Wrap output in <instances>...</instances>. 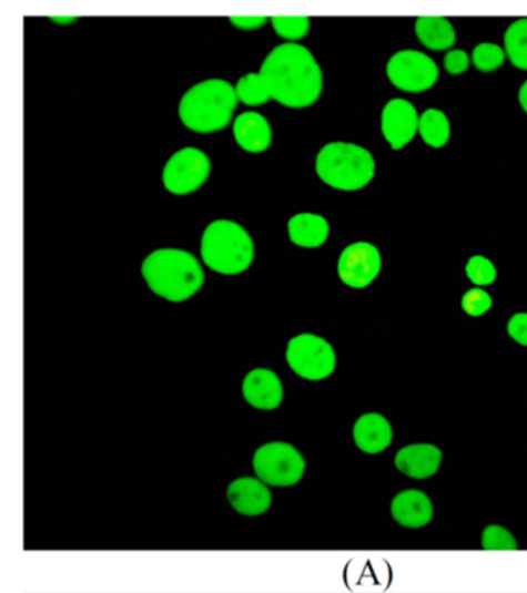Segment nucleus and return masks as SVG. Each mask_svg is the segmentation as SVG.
<instances>
[{
  "label": "nucleus",
  "instance_id": "obj_1",
  "mask_svg": "<svg viewBox=\"0 0 527 593\" xmlns=\"http://www.w3.org/2000/svg\"><path fill=\"white\" fill-rule=\"evenodd\" d=\"M261 74L271 98L290 109L310 108L324 89L316 58L306 47L293 42L275 47L263 62Z\"/></svg>",
  "mask_w": 527,
  "mask_h": 593
},
{
  "label": "nucleus",
  "instance_id": "obj_2",
  "mask_svg": "<svg viewBox=\"0 0 527 593\" xmlns=\"http://www.w3.org/2000/svg\"><path fill=\"white\" fill-rule=\"evenodd\" d=\"M143 277L156 296L180 304L202 289L204 273L195 255L181 249H159L143 263Z\"/></svg>",
  "mask_w": 527,
  "mask_h": 593
},
{
  "label": "nucleus",
  "instance_id": "obj_3",
  "mask_svg": "<svg viewBox=\"0 0 527 593\" xmlns=\"http://www.w3.org/2000/svg\"><path fill=\"white\" fill-rule=\"evenodd\" d=\"M237 104V92L230 82L203 81L181 98L180 117L191 131L219 132L230 125Z\"/></svg>",
  "mask_w": 527,
  "mask_h": 593
},
{
  "label": "nucleus",
  "instance_id": "obj_4",
  "mask_svg": "<svg viewBox=\"0 0 527 593\" xmlns=\"http://www.w3.org/2000/svg\"><path fill=\"white\" fill-rule=\"evenodd\" d=\"M204 265L215 273L237 275L245 273L254 260V242L239 223L217 219L204 231L202 238Z\"/></svg>",
  "mask_w": 527,
  "mask_h": 593
},
{
  "label": "nucleus",
  "instance_id": "obj_5",
  "mask_svg": "<svg viewBox=\"0 0 527 593\" xmlns=\"http://www.w3.org/2000/svg\"><path fill=\"white\" fill-rule=\"evenodd\" d=\"M316 171L328 186L353 192L372 182L376 164L372 153L361 145L332 143L318 152Z\"/></svg>",
  "mask_w": 527,
  "mask_h": 593
},
{
  "label": "nucleus",
  "instance_id": "obj_6",
  "mask_svg": "<svg viewBox=\"0 0 527 593\" xmlns=\"http://www.w3.org/2000/svg\"><path fill=\"white\" fill-rule=\"evenodd\" d=\"M254 470L265 484L296 485L305 473V459L296 447L286 442H271L254 454Z\"/></svg>",
  "mask_w": 527,
  "mask_h": 593
},
{
  "label": "nucleus",
  "instance_id": "obj_7",
  "mask_svg": "<svg viewBox=\"0 0 527 593\" xmlns=\"http://www.w3.org/2000/svg\"><path fill=\"white\" fill-rule=\"evenodd\" d=\"M286 360L296 375L306 380H324L336 368L332 345L314 334H302L290 340Z\"/></svg>",
  "mask_w": 527,
  "mask_h": 593
},
{
  "label": "nucleus",
  "instance_id": "obj_8",
  "mask_svg": "<svg viewBox=\"0 0 527 593\" xmlns=\"http://www.w3.org/2000/svg\"><path fill=\"white\" fill-rule=\"evenodd\" d=\"M387 76L395 88L408 93H420L434 88L439 70L434 59L415 50L397 51L387 64Z\"/></svg>",
  "mask_w": 527,
  "mask_h": 593
},
{
  "label": "nucleus",
  "instance_id": "obj_9",
  "mask_svg": "<svg viewBox=\"0 0 527 593\" xmlns=\"http://www.w3.org/2000/svg\"><path fill=\"white\" fill-rule=\"evenodd\" d=\"M211 174V160L203 151L184 147L168 161L164 187L174 195H188L203 186Z\"/></svg>",
  "mask_w": 527,
  "mask_h": 593
},
{
  "label": "nucleus",
  "instance_id": "obj_10",
  "mask_svg": "<svg viewBox=\"0 0 527 593\" xmlns=\"http://www.w3.org/2000/svg\"><path fill=\"white\" fill-rule=\"evenodd\" d=\"M381 266L383 262H381L377 247L361 242L345 247L344 253L341 254L337 273L345 285L362 289L375 282L381 273Z\"/></svg>",
  "mask_w": 527,
  "mask_h": 593
},
{
  "label": "nucleus",
  "instance_id": "obj_11",
  "mask_svg": "<svg viewBox=\"0 0 527 593\" xmlns=\"http://www.w3.org/2000/svg\"><path fill=\"white\" fill-rule=\"evenodd\" d=\"M383 133L393 151H401L411 143L419 129V116L412 102L396 98L383 110Z\"/></svg>",
  "mask_w": 527,
  "mask_h": 593
},
{
  "label": "nucleus",
  "instance_id": "obj_12",
  "mask_svg": "<svg viewBox=\"0 0 527 593\" xmlns=\"http://www.w3.org/2000/svg\"><path fill=\"white\" fill-rule=\"evenodd\" d=\"M227 500L243 517H259L270 510L273 497L261 479L240 478L227 489Z\"/></svg>",
  "mask_w": 527,
  "mask_h": 593
},
{
  "label": "nucleus",
  "instance_id": "obj_13",
  "mask_svg": "<svg viewBox=\"0 0 527 593\" xmlns=\"http://www.w3.org/2000/svg\"><path fill=\"white\" fill-rule=\"evenodd\" d=\"M243 396L251 407L259 410H275L283 400L281 379L271 369H254L245 377Z\"/></svg>",
  "mask_w": 527,
  "mask_h": 593
},
{
  "label": "nucleus",
  "instance_id": "obj_14",
  "mask_svg": "<svg viewBox=\"0 0 527 593\" xmlns=\"http://www.w3.org/2000/svg\"><path fill=\"white\" fill-rule=\"evenodd\" d=\"M443 453L432 443H415L397 451L396 469L413 479H427L438 471Z\"/></svg>",
  "mask_w": 527,
  "mask_h": 593
},
{
  "label": "nucleus",
  "instance_id": "obj_15",
  "mask_svg": "<svg viewBox=\"0 0 527 593\" xmlns=\"http://www.w3.org/2000/svg\"><path fill=\"white\" fill-rule=\"evenodd\" d=\"M392 514L397 524L407 529H420L434 518V505L426 493L407 490L392 502Z\"/></svg>",
  "mask_w": 527,
  "mask_h": 593
},
{
  "label": "nucleus",
  "instance_id": "obj_16",
  "mask_svg": "<svg viewBox=\"0 0 527 593\" xmlns=\"http://www.w3.org/2000/svg\"><path fill=\"white\" fill-rule=\"evenodd\" d=\"M353 434L356 446L367 454L383 453L393 441L391 422L377 412H368L357 419Z\"/></svg>",
  "mask_w": 527,
  "mask_h": 593
},
{
  "label": "nucleus",
  "instance_id": "obj_17",
  "mask_svg": "<svg viewBox=\"0 0 527 593\" xmlns=\"http://www.w3.org/2000/svg\"><path fill=\"white\" fill-rule=\"evenodd\" d=\"M235 141L243 151L262 153L273 143V131L265 116L257 112H245L235 117Z\"/></svg>",
  "mask_w": 527,
  "mask_h": 593
},
{
  "label": "nucleus",
  "instance_id": "obj_18",
  "mask_svg": "<svg viewBox=\"0 0 527 593\" xmlns=\"http://www.w3.org/2000/svg\"><path fill=\"white\" fill-rule=\"evenodd\" d=\"M288 234L291 242L301 247H318L324 245L330 234L328 222L322 215L297 214L290 219Z\"/></svg>",
  "mask_w": 527,
  "mask_h": 593
},
{
  "label": "nucleus",
  "instance_id": "obj_19",
  "mask_svg": "<svg viewBox=\"0 0 527 593\" xmlns=\"http://www.w3.org/2000/svg\"><path fill=\"white\" fill-rule=\"evenodd\" d=\"M416 37L430 50H447L455 44L454 25L439 16H423L416 21Z\"/></svg>",
  "mask_w": 527,
  "mask_h": 593
},
{
  "label": "nucleus",
  "instance_id": "obj_20",
  "mask_svg": "<svg viewBox=\"0 0 527 593\" xmlns=\"http://www.w3.org/2000/svg\"><path fill=\"white\" fill-rule=\"evenodd\" d=\"M419 133L424 143L430 147L440 149L450 137V123L440 110L428 109L419 117Z\"/></svg>",
  "mask_w": 527,
  "mask_h": 593
},
{
  "label": "nucleus",
  "instance_id": "obj_21",
  "mask_svg": "<svg viewBox=\"0 0 527 593\" xmlns=\"http://www.w3.org/2000/svg\"><path fill=\"white\" fill-rule=\"evenodd\" d=\"M506 53L517 69L527 70V19H518L505 34Z\"/></svg>",
  "mask_w": 527,
  "mask_h": 593
},
{
  "label": "nucleus",
  "instance_id": "obj_22",
  "mask_svg": "<svg viewBox=\"0 0 527 593\" xmlns=\"http://www.w3.org/2000/svg\"><path fill=\"white\" fill-rule=\"evenodd\" d=\"M239 101L246 105H263L271 100L270 90L261 73H247L237 82Z\"/></svg>",
  "mask_w": 527,
  "mask_h": 593
},
{
  "label": "nucleus",
  "instance_id": "obj_23",
  "mask_svg": "<svg viewBox=\"0 0 527 593\" xmlns=\"http://www.w3.org/2000/svg\"><path fill=\"white\" fill-rule=\"evenodd\" d=\"M271 22H273L275 33L290 41L305 38L311 29V21L306 16H274Z\"/></svg>",
  "mask_w": 527,
  "mask_h": 593
},
{
  "label": "nucleus",
  "instance_id": "obj_24",
  "mask_svg": "<svg viewBox=\"0 0 527 593\" xmlns=\"http://www.w3.org/2000/svg\"><path fill=\"white\" fill-rule=\"evenodd\" d=\"M472 59H474V64L479 72L490 73L505 64L506 54L505 51L501 50V47L495 44H479L475 47Z\"/></svg>",
  "mask_w": 527,
  "mask_h": 593
},
{
  "label": "nucleus",
  "instance_id": "obj_25",
  "mask_svg": "<svg viewBox=\"0 0 527 593\" xmlns=\"http://www.w3.org/2000/svg\"><path fill=\"white\" fill-rule=\"evenodd\" d=\"M466 274L472 283L477 286L491 285L497 278V269H495L494 263L489 258L483 257V255H475L472 257L466 266Z\"/></svg>",
  "mask_w": 527,
  "mask_h": 593
},
{
  "label": "nucleus",
  "instance_id": "obj_26",
  "mask_svg": "<svg viewBox=\"0 0 527 593\" xmlns=\"http://www.w3.org/2000/svg\"><path fill=\"white\" fill-rule=\"evenodd\" d=\"M483 548L486 550H515V538L501 525H489L483 533Z\"/></svg>",
  "mask_w": 527,
  "mask_h": 593
},
{
  "label": "nucleus",
  "instance_id": "obj_27",
  "mask_svg": "<svg viewBox=\"0 0 527 593\" xmlns=\"http://www.w3.org/2000/svg\"><path fill=\"white\" fill-rule=\"evenodd\" d=\"M462 305L466 314H469L472 317H479L491 308V297L486 290L478 288L470 289L464 294Z\"/></svg>",
  "mask_w": 527,
  "mask_h": 593
},
{
  "label": "nucleus",
  "instance_id": "obj_28",
  "mask_svg": "<svg viewBox=\"0 0 527 593\" xmlns=\"http://www.w3.org/2000/svg\"><path fill=\"white\" fill-rule=\"evenodd\" d=\"M469 57H467L466 51L463 50H452L448 51L446 58H444V67L450 74H462L469 69Z\"/></svg>",
  "mask_w": 527,
  "mask_h": 593
},
{
  "label": "nucleus",
  "instance_id": "obj_29",
  "mask_svg": "<svg viewBox=\"0 0 527 593\" xmlns=\"http://www.w3.org/2000/svg\"><path fill=\"white\" fill-rule=\"evenodd\" d=\"M507 333L515 341L527 347V314H515L507 325Z\"/></svg>",
  "mask_w": 527,
  "mask_h": 593
},
{
  "label": "nucleus",
  "instance_id": "obj_30",
  "mask_svg": "<svg viewBox=\"0 0 527 593\" xmlns=\"http://www.w3.org/2000/svg\"><path fill=\"white\" fill-rule=\"evenodd\" d=\"M266 21V16H237V18H231V22L240 30H257L265 25Z\"/></svg>",
  "mask_w": 527,
  "mask_h": 593
},
{
  "label": "nucleus",
  "instance_id": "obj_31",
  "mask_svg": "<svg viewBox=\"0 0 527 593\" xmlns=\"http://www.w3.org/2000/svg\"><path fill=\"white\" fill-rule=\"evenodd\" d=\"M518 100H520L521 108L527 113V81L521 85L520 93H518Z\"/></svg>",
  "mask_w": 527,
  "mask_h": 593
},
{
  "label": "nucleus",
  "instance_id": "obj_32",
  "mask_svg": "<svg viewBox=\"0 0 527 593\" xmlns=\"http://www.w3.org/2000/svg\"><path fill=\"white\" fill-rule=\"evenodd\" d=\"M51 19H53L54 22L62 23V25H64V23L78 21L77 18H51Z\"/></svg>",
  "mask_w": 527,
  "mask_h": 593
}]
</instances>
